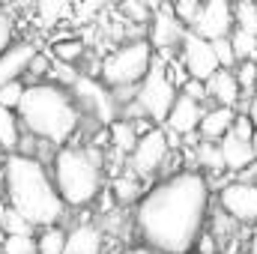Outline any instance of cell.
I'll return each mask as SVG.
<instances>
[{
	"instance_id": "13",
	"label": "cell",
	"mask_w": 257,
	"mask_h": 254,
	"mask_svg": "<svg viewBox=\"0 0 257 254\" xmlns=\"http://www.w3.org/2000/svg\"><path fill=\"white\" fill-rule=\"evenodd\" d=\"M200 102H194L189 99L186 93H180V96H174V102H171V108H168V117H165V126L168 132H174V135H192L197 123H200Z\"/></svg>"
},
{
	"instance_id": "2",
	"label": "cell",
	"mask_w": 257,
	"mask_h": 254,
	"mask_svg": "<svg viewBox=\"0 0 257 254\" xmlns=\"http://www.w3.org/2000/svg\"><path fill=\"white\" fill-rule=\"evenodd\" d=\"M3 183L9 194V206L18 209L33 227H48L63 218V197L48 174V168L36 156L9 153L3 162Z\"/></svg>"
},
{
	"instance_id": "42",
	"label": "cell",
	"mask_w": 257,
	"mask_h": 254,
	"mask_svg": "<svg viewBox=\"0 0 257 254\" xmlns=\"http://www.w3.org/2000/svg\"><path fill=\"white\" fill-rule=\"evenodd\" d=\"M248 141H251V150H254V159H257V126H254V132H251V138H248Z\"/></svg>"
},
{
	"instance_id": "22",
	"label": "cell",
	"mask_w": 257,
	"mask_h": 254,
	"mask_svg": "<svg viewBox=\"0 0 257 254\" xmlns=\"http://www.w3.org/2000/svg\"><path fill=\"white\" fill-rule=\"evenodd\" d=\"M108 126H111L108 138H111L114 150H117V153H132V147H135V141H138L135 126L126 123V120H114V123H108Z\"/></svg>"
},
{
	"instance_id": "32",
	"label": "cell",
	"mask_w": 257,
	"mask_h": 254,
	"mask_svg": "<svg viewBox=\"0 0 257 254\" xmlns=\"http://www.w3.org/2000/svg\"><path fill=\"white\" fill-rule=\"evenodd\" d=\"M209 42H212V54H215L218 66L230 69V66L236 63V57H233V48H230V39H227V36H218V39H209Z\"/></svg>"
},
{
	"instance_id": "5",
	"label": "cell",
	"mask_w": 257,
	"mask_h": 254,
	"mask_svg": "<svg viewBox=\"0 0 257 254\" xmlns=\"http://www.w3.org/2000/svg\"><path fill=\"white\" fill-rule=\"evenodd\" d=\"M138 90H135V108L141 111V117H147V120H153V123H165V117H168V108H171V102H174V96H177V84L171 81V75H168V60H165V54H153V60L147 66V72H144V78L135 84Z\"/></svg>"
},
{
	"instance_id": "18",
	"label": "cell",
	"mask_w": 257,
	"mask_h": 254,
	"mask_svg": "<svg viewBox=\"0 0 257 254\" xmlns=\"http://www.w3.org/2000/svg\"><path fill=\"white\" fill-rule=\"evenodd\" d=\"M233 123V108H227V105H218V108H212V111H206V114H200V135H203V141H218L227 129Z\"/></svg>"
},
{
	"instance_id": "1",
	"label": "cell",
	"mask_w": 257,
	"mask_h": 254,
	"mask_svg": "<svg viewBox=\"0 0 257 254\" xmlns=\"http://www.w3.org/2000/svg\"><path fill=\"white\" fill-rule=\"evenodd\" d=\"M209 212V183L186 171L153 191H147L138 203V227L144 239L162 254H186L203 230Z\"/></svg>"
},
{
	"instance_id": "38",
	"label": "cell",
	"mask_w": 257,
	"mask_h": 254,
	"mask_svg": "<svg viewBox=\"0 0 257 254\" xmlns=\"http://www.w3.org/2000/svg\"><path fill=\"white\" fill-rule=\"evenodd\" d=\"M180 87H183V93H186L189 99H194V102H203V99H206V84L197 81V78H186Z\"/></svg>"
},
{
	"instance_id": "17",
	"label": "cell",
	"mask_w": 257,
	"mask_h": 254,
	"mask_svg": "<svg viewBox=\"0 0 257 254\" xmlns=\"http://www.w3.org/2000/svg\"><path fill=\"white\" fill-rule=\"evenodd\" d=\"M218 150H221V159H224V168L230 171H242L254 162V150H251V141H242L230 132H224L218 138Z\"/></svg>"
},
{
	"instance_id": "20",
	"label": "cell",
	"mask_w": 257,
	"mask_h": 254,
	"mask_svg": "<svg viewBox=\"0 0 257 254\" xmlns=\"http://www.w3.org/2000/svg\"><path fill=\"white\" fill-rule=\"evenodd\" d=\"M36 12L42 27H54L72 12V0H36Z\"/></svg>"
},
{
	"instance_id": "35",
	"label": "cell",
	"mask_w": 257,
	"mask_h": 254,
	"mask_svg": "<svg viewBox=\"0 0 257 254\" xmlns=\"http://www.w3.org/2000/svg\"><path fill=\"white\" fill-rule=\"evenodd\" d=\"M171 6H174V15H177L183 24H192L194 15H197V6H200V0H174Z\"/></svg>"
},
{
	"instance_id": "24",
	"label": "cell",
	"mask_w": 257,
	"mask_h": 254,
	"mask_svg": "<svg viewBox=\"0 0 257 254\" xmlns=\"http://www.w3.org/2000/svg\"><path fill=\"white\" fill-rule=\"evenodd\" d=\"M63 242H66V230L57 224H48L45 233L36 239V254H63Z\"/></svg>"
},
{
	"instance_id": "10",
	"label": "cell",
	"mask_w": 257,
	"mask_h": 254,
	"mask_svg": "<svg viewBox=\"0 0 257 254\" xmlns=\"http://www.w3.org/2000/svg\"><path fill=\"white\" fill-rule=\"evenodd\" d=\"M180 48H183V66L189 72V78H197V81H206L215 69H218V60L212 54V42L197 36L194 30H186L183 39H180Z\"/></svg>"
},
{
	"instance_id": "14",
	"label": "cell",
	"mask_w": 257,
	"mask_h": 254,
	"mask_svg": "<svg viewBox=\"0 0 257 254\" xmlns=\"http://www.w3.org/2000/svg\"><path fill=\"white\" fill-rule=\"evenodd\" d=\"M33 54H36L33 42H12L6 51H0V84L21 78L27 72V63Z\"/></svg>"
},
{
	"instance_id": "30",
	"label": "cell",
	"mask_w": 257,
	"mask_h": 254,
	"mask_svg": "<svg viewBox=\"0 0 257 254\" xmlns=\"http://www.w3.org/2000/svg\"><path fill=\"white\" fill-rule=\"evenodd\" d=\"M236 75V84H239V90H254L257 87V60H239V69L233 72Z\"/></svg>"
},
{
	"instance_id": "31",
	"label": "cell",
	"mask_w": 257,
	"mask_h": 254,
	"mask_svg": "<svg viewBox=\"0 0 257 254\" xmlns=\"http://www.w3.org/2000/svg\"><path fill=\"white\" fill-rule=\"evenodd\" d=\"M236 218L233 215H227L224 209H218V212H212V236L215 239H224V236H230L233 230H236Z\"/></svg>"
},
{
	"instance_id": "12",
	"label": "cell",
	"mask_w": 257,
	"mask_h": 254,
	"mask_svg": "<svg viewBox=\"0 0 257 254\" xmlns=\"http://www.w3.org/2000/svg\"><path fill=\"white\" fill-rule=\"evenodd\" d=\"M183 33H186V24L174 15V6H171L168 0H162V3L153 9V24H150V39H147V42H150L156 51H171V48L180 45Z\"/></svg>"
},
{
	"instance_id": "43",
	"label": "cell",
	"mask_w": 257,
	"mask_h": 254,
	"mask_svg": "<svg viewBox=\"0 0 257 254\" xmlns=\"http://www.w3.org/2000/svg\"><path fill=\"white\" fill-rule=\"evenodd\" d=\"M123 254H156V251H150V248H128V251Z\"/></svg>"
},
{
	"instance_id": "11",
	"label": "cell",
	"mask_w": 257,
	"mask_h": 254,
	"mask_svg": "<svg viewBox=\"0 0 257 254\" xmlns=\"http://www.w3.org/2000/svg\"><path fill=\"white\" fill-rule=\"evenodd\" d=\"M218 200H221V209L227 215H233L239 224H257V186L254 183L236 180V183L221 189Z\"/></svg>"
},
{
	"instance_id": "39",
	"label": "cell",
	"mask_w": 257,
	"mask_h": 254,
	"mask_svg": "<svg viewBox=\"0 0 257 254\" xmlns=\"http://www.w3.org/2000/svg\"><path fill=\"white\" fill-rule=\"evenodd\" d=\"M194 242H197V254H215V236L212 233H203L200 230Z\"/></svg>"
},
{
	"instance_id": "33",
	"label": "cell",
	"mask_w": 257,
	"mask_h": 254,
	"mask_svg": "<svg viewBox=\"0 0 257 254\" xmlns=\"http://www.w3.org/2000/svg\"><path fill=\"white\" fill-rule=\"evenodd\" d=\"M120 9L126 12V18H132V21H147L150 18L147 0H120Z\"/></svg>"
},
{
	"instance_id": "23",
	"label": "cell",
	"mask_w": 257,
	"mask_h": 254,
	"mask_svg": "<svg viewBox=\"0 0 257 254\" xmlns=\"http://www.w3.org/2000/svg\"><path fill=\"white\" fill-rule=\"evenodd\" d=\"M197 165L206 168V171H212V174L224 171V159H221L218 141H203V144H197Z\"/></svg>"
},
{
	"instance_id": "3",
	"label": "cell",
	"mask_w": 257,
	"mask_h": 254,
	"mask_svg": "<svg viewBox=\"0 0 257 254\" xmlns=\"http://www.w3.org/2000/svg\"><path fill=\"white\" fill-rule=\"evenodd\" d=\"M15 111L33 138L54 144V147L66 144L81 123V108H78L75 96L60 84H36L33 81L30 87H24Z\"/></svg>"
},
{
	"instance_id": "45",
	"label": "cell",
	"mask_w": 257,
	"mask_h": 254,
	"mask_svg": "<svg viewBox=\"0 0 257 254\" xmlns=\"http://www.w3.org/2000/svg\"><path fill=\"white\" fill-rule=\"evenodd\" d=\"M186 254H189V251H186Z\"/></svg>"
},
{
	"instance_id": "27",
	"label": "cell",
	"mask_w": 257,
	"mask_h": 254,
	"mask_svg": "<svg viewBox=\"0 0 257 254\" xmlns=\"http://www.w3.org/2000/svg\"><path fill=\"white\" fill-rule=\"evenodd\" d=\"M0 227H3L6 233H33V224H30L18 209H12V206L0 209Z\"/></svg>"
},
{
	"instance_id": "4",
	"label": "cell",
	"mask_w": 257,
	"mask_h": 254,
	"mask_svg": "<svg viewBox=\"0 0 257 254\" xmlns=\"http://www.w3.org/2000/svg\"><path fill=\"white\" fill-rule=\"evenodd\" d=\"M54 186L69 206H87L102 189V159L93 150L63 147L54 153Z\"/></svg>"
},
{
	"instance_id": "15",
	"label": "cell",
	"mask_w": 257,
	"mask_h": 254,
	"mask_svg": "<svg viewBox=\"0 0 257 254\" xmlns=\"http://www.w3.org/2000/svg\"><path fill=\"white\" fill-rule=\"evenodd\" d=\"M102 230L96 224H75L66 230L63 254H102Z\"/></svg>"
},
{
	"instance_id": "28",
	"label": "cell",
	"mask_w": 257,
	"mask_h": 254,
	"mask_svg": "<svg viewBox=\"0 0 257 254\" xmlns=\"http://www.w3.org/2000/svg\"><path fill=\"white\" fill-rule=\"evenodd\" d=\"M138 194H141V186H138V180L135 177H117L114 180V197L120 200V203H132V200H138Z\"/></svg>"
},
{
	"instance_id": "36",
	"label": "cell",
	"mask_w": 257,
	"mask_h": 254,
	"mask_svg": "<svg viewBox=\"0 0 257 254\" xmlns=\"http://www.w3.org/2000/svg\"><path fill=\"white\" fill-rule=\"evenodd\" d=\"M230 135H236V138H242V141H248L251 138V132H254V123H251V117L248 114H233V123L227 129Z\"/></svg>"
},
{
	"instance_id": "25",
	"label": "cell",
	"mask_w": 257,
	"mask_h": 254,
	"mask_svg": "<svg viewBox=\"0 0 257 254\" xmlns=\"http://www.w3.org/2000/svg\"><path fill=\"white\" fill-rule=\"evenodd\" d=\"M81 57H84V42H81V39H69V36H66V39H57V42H54V60L75 66Z\"/></svg>"
},
{
	"instance_id": "26",
	"label": "cell",
	"mask_w": 257,
	"mask_h": 254,
	"mask_svg": "<svg viewBox=\"0 0 257 254\" xmlns=\"http://www.w3.org/2000/svg\"><path fill=\"white\" fill-rule=\"evenodd\" d=\"M0 254H36L33 233H6Z\"/></svg>"
},
{
	"instance_id": "7",
	"label": "cell",
	"mask_w": 257,
	"mask_h": 254,
	"mask_svg": "<svg viewBox=\"0 0 257 254\" xmlns=\"http://www.w3.org/2000/svg\"><path fill=\"white\" fill-rule=\"evenodd\" d=\"M69 87H72V96H75L78 108L90 111L102 126L117 120V99H114V90L108 84H102L96 78H87V75H75V81Z\"/></svg>"
},
{
	"instance_id": "41",
	"label": "cell",
	"mask_w": 257,
	"mask_h": 254,
	"mask_svg": "<svg viewBox=\"0 0 257 254\" xmlns=\"http://www.w3.org/2000/svg\"><path fill=\"white\" fill-rule=\"evenodd\" d=\"M248 117H251V123L257 126V93L251 96V105H248Z\"/></svg>"
},
{
	"instance_id": "40",
	"label": "cell",
	"mask_w": 257,
	"mask_h": 254,
	"mask_svg": "<svg viewBox=\"0 0 257 254\" xmlns=\"http://www.w3.org/2000/svg\"><path fill=\"white\" fill-rule=\"evenodd\" d=\"M239 174H242L239 180H245V183H254V186H257V159H254V162H251V165H248V171L242 168Z\"/></svg>"
},
{
	"instance_id": "21",
	"label": "cell",
	"mask_w": 257,
	"mask_h": 254,
	"mask_svg": "<svg viewBox=\"0 0 257 254\" xmlns=\"http://www.w3.org/2000/svg\"><path fill=\"white\" fill-rule=\"evenodd\" d=\"M227 39H230V48H233L236 60H257V36L254 33H245V30L233 27L227 33Z\"/></svg>"
},
{
	"instance_id": "37",
	"label": "cell",
	"mask_w": 257,
	"mask_h": 254,
	"mask_svg": "<svg viewBox=\"0 0 257 254\" xmlns=\"http://www.w3.org/2000/svg\"><path fill=\"white\" fill-rule=\"evenodd\" d=\"M48 72H51V60H48L45 54L36 51V54L30 57V63H27V72H24V75H30V78L36 81V78H42V75H48Z\"/></svg>"
},
{
	"instance_id": "34",
	"label": "cell",
	"mask_w": 257,
	"mask_h": 254,
	"mask_svg": "<svg viewBox=\"0 0 257 254\" xmlns=\"http://www.w3.org/2000/svg\"><path fill=\"white\" fill-rule=\"evenodd\" d=\"M15 42V21L6 9H0V51H6Z\"/></svg>"
},
{
	"instance_id": "8",
	"label": "cell",
	"mask_w": 257,
	"mask_h": 254,
	"mask_svg": "<svg viewBox=\"0 0 257 254\" xmlns=\"http://www.w3.org/2000/svg\"><path fill=\"white\" fill-rule=\"evenodd\" d=\"M168 153H171V147H168L165 129L150 126L147 132H141V138L135 141V147H132V153H128L132 171H135L138 177H153V174L165 165Z\"/></svg>"
},
{
	"instance_id": "29",
	"label": "cell",
	"mask_w": 257,
	"mask_h": 254,
	"mask_svg": "<svg viewBox=\"0 0 257 254\" xmlns=\"http://www.w3.org/2000/svg\"><path fill=\"white\" fill-rule=\"evenodd\" d=\"M21 93H24V84H21V78L0 84V105L15 111V108H18V102H21Z\"/></svg>"
},
{
	"instance_id": "9",
	"label": "cell",
	"mask_w": 257,
	"mask_h": 254,
	"mask_svg": "<svg viewBox=\"0 0 257 254\" xmlns=\"http://www.w3.org/2000/svg\"><path fill=\"white\" fill-rule=\"evenodd\" d=\"M197 36L203 39H218V36H227L233 30V9H230V0H203L197 6V15L189 24Z\"/></svg>"
},
{
	"instance_id": "19",
	"label": "cell",
	"mask_w": 257,
	"mask_h": 254,
	"mask_svg": "<svg viewBox=\"0 0 257 254\" xmlns=\"http://www.w3.org/2000/svg\"><path fill=\"white\" fill-rule=\"evenodd\" d=\"M18 138H21V120L15 117L12 108L0 105V150L3 153H15Z\"/></svg>"
},
{
	"instance_id": "6",
	"label": "cell",
	"mask_w": 257,
	"mask_h": 254,
	"mask_svg": "<svg viewBox=\"0 0 257 254\" xmlns=\"http://www.w3.org/2000/svg\"><path fill=\"white\" fill-rule=\"evenodd\" d=\"M150 60H153V45L147 39L126 42V45H120L117 51H111L102 60V66H99L102 84H108L111 90L114 87H135L144 78Z\"/></svg>"
},
{
	"instance_id": "44",
	"label": "cell",
	"mask_w": 257,
	"mask_h": 254,
	"mask_svg": "<svg viewBox=\"0 0 257 254\" xmlns=\"http://www.w3.org/2000/svg\"><path fill=\"white\" fill-rule=\"evenodd\" d=\"M251 254H257V233H254V239H251Z\"/></svg>"
},
{
	"instance_id": "16",
	"label": "cell",
	"mask_w": 257,
	"mask_h": 254,
	"mask_svg": "<svg viewBox=\"0 0 257 254\" xmlns=\"http://www.w3.org/2000/svg\"><path fill=\"white\" fill-rule=\"evenodd\" d=\"M206 96H212L218 105H227V108H233L236 102H239V84H236V75L230 72V69H224V66H218L206 81Z\"/></svg>"
}]
</instances>
